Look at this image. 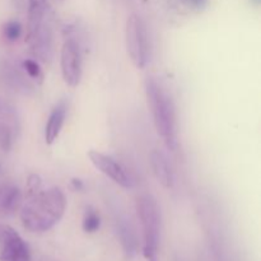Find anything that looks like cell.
<instances>
[{
  "label": "cell",
  "instance_id": "19",
  "mask_svg": "<svg viewBox=\"0 0 261 261\" xmlns=\"http://www.w3.org/2000/svg\"><path fill=\"white\" fill-rule=\"evenodd\" d=\"M3 173V167H2V165H0V175H2Z\"/></svg>",
  "mask_w": 261,
  "mask_h": 261
},
{
  "label": "cell",
  "instance_id": "10",
  "mask_svg": "<svg viewBox=\"0 0 261 261\" xmlns=\"http://www.w3.org/2000/svg\"><path fill=\"white\" fill-rule=\"evenodd\" d=\"M18 133V119L14 109L0 101V148L9 150Z\"/></svg>",
  "mask_w": 261,
  "mask_h": 261
},
{
  "label": "cell",
  "instance_id": "4",
  "mask_svg": "<svg viewBox=\"0 0 261 261\" xmlns=\"http://www.w3.org/2000/svg\"><path fill=\"white\" fill-rule=\"evenodd\" d=\"M125 42L130 60L135 68H145L149 60V40L144 22L135 13L130 14L126 19Z\"/></svg>",
  "mask_w": 261,
  "mask_h": 261
},
{
  "label": "cell",
  "instance_id": "12",
  "mask_svg": "<svg viewBox=\"0 0 261 261\" xmlns=\"http://www.w3.org/2000/svg\"><path fill=\"white\" fill-rule=\"evenodd\" d=\"M66 112H68V107H66V103L64 101L59 102L51 110L45 126V142L47 145L53 144L60 135L64 122H65Z\"/></svg>",
  "mask_w": 261,
  "mask_h": 261
},
{
  "label": "cell",
  "instance_id": "13",
  "mask_svg": "<svg viewBox=\"0 0 261 261\" xmlns=\"http://www.w3.org/2000/svg\"><path fill=\"white\" fill-rule=\"evenodd\" d=\"M115 223H116L117 234H119L120 241H121L122 247H124L125 254L127 256H133L135 251H137L138 242L132 223H130V221L126 218L125 214L119 213V212H117L116 217H115Z\"/></svg>",
  "mask_w": 261,
  "mask_h": 261
},
{
  "label": "cell",
  "instance_id": "3",
  "mask_svg": "<svg viewBox=\"0 0 261 261\" xmlns=\"http://www.w3.org/2000/svg\"><path fill=\"white\" fill-rule=\"evenodd\" d=\"M137 213L142 226L143 256L147 261H160L161 212L157 201L150 195H140L137 199Z\"/></svg>",
  "mask_w": 261,
  "mask_h": 261
},
{
  "label": "cell",
  "instance_id": "5",
  "mask_svg": "<svg viewBox=\"0 0 261 261\" xmlns=\"http://www.w3.org/2000/svg\"><path fill=\"white\" fill-rule=\"evenodd\" d=\"M61 47L60 66L64 82L69 87H76L82 79V48L78 37L69 31Z\"/></svg>",
  "mask_w": 261,
  "mask_h": 261
},
{
  "label": "cell",
  "instance_id": "1",
  "mask_svg": "<svg viewBox=\"0 0 261 261\" xmlns=\"http://www.w3.org/2000/svg\"><path fill=\"white\" fill-rule=\"evenodd\" d=\"M66 209V198L61 189H41L27 195L20 209V221L27 231L42 233L60 222Z\"/></svg>",
  "mask_w": 261,
  "mask_h": 261
},
{
  "label": "cell",
  "instance_id": "2",
  "mask_svg": "<svg viewBox=\"0 0 261 261\" xmlns=\"http://www.w3.org/2000/svg\"><path fill=\"white\" fill-rule=\"evenodd\" d=\"M145 96L158 135L168 149L175 150L177 147V121L170 93L157 79L148 76L145 81Z\"/></svg>",
  "mask_w": 261,
  "mask_h": 261
},
{
  "label": "cell",
  "instance_id": "14",
  "mask_svg": "<svg viewBox=\"0 0 261 261\" xmlns=\"http://www.w3.org/2000/svg\"><path fill=\"white\" fill-rule=\"evenodd\" d=\"M22 203V191L14 184L0 185V214L9 216L17 212Z\"/></svg>",
  "mask_w": 261,
  "mask_h": 261
},
{
  "label": "cell",
  "instance_id": "9",
  "mask_svg": "<svg viewBox=\"0 0 261 261\" xmlns=\"http://www.w3.org/2000/svg\"><path fill=\"white\" fill-rule=\"evenodd\" d=\"M2 82L13 92L30 96L35 92V82L25 74L22 65L14 63H5L2 66Z\"/></svg>",
  "mask_w": 261,
  "mask_h": 261
},
{
  "label": "cell",
  "instance_id": "18",
  "mask_svg": "<svg viewBox=\"0 0 261 261\" xmlns=\"http://www.w3.org/2000/svg\"><path fill=\"white\" fill-rule=\"evenodd\" d=\"M71 186H73L74 190H76V191L84 190L83 181L79 180V178H73V180H71Z\"/></svg>",
  "mask_w": 261,
  "mask_h": 261
},
{
  "label": "cell",
  "instance_id": "11",
  "mask_svg": "<svg viewBox=\"0 0 261 261\" xmlns=\"http://www.w3.org/2000/svg\"><path fill=\"white\" fill-rule=\"evenodd\" d=\"M150 167L158 182L166 189L173 188L175 184V173H173L172 166L170 161L166 157V154L161 150L154 149L149 155Z\"/></svg>",
  "mask_w": 261,
  "mask_h": 261
},
{
  "label": "cell",
  "instance_id": "15",
  "mask_svg": "<svg viewBox=\"0 0 261 261\" xmlns=\"http://www.w3.org/2000/svg\"><path fill=\"white\" fill-rule=\"evenodd\" d=\"M82 227H83V231L86 233H94L101 227V217L93 206H87L86 211H84Z\"/></svg>",
  "mask_w": 261,
  "mask_h": 261
},
{
  "label": "cell",
  "instance_id": "7",
  "mask_svg": "<svg viewBox=\"0 0 261 261\" xmlns=\"http://www.w3.org/2000/svg\"><path fill=\"white\" fill-rule=\"evenodd\" d=\"M88 158L92 165L106 175L107 177L111 178L114 182L125 189H132L134 185V180L132 177V173L127 171L122 163L112 158L111 155H107L105 153L98 152V150H89Z\"/></svg>",
  "mask_w": 261,
  "mask_h": 261
},
{
  "label": "cell",
  "instance_id": "17",
  "mask_svg": "<svg viewBox=\"0 0 261 261\" xmlns=\"http://www.w3.org/2000/svg\"><path fill=\"white\" fill-rule=\"evenodd\" d=\"M3 35L9 42H15L22 35V25L17 20H10L3 28Z\"/></svg>",
  "mask_w": 261,
  "mask_h": 261
},
{
  "label": "cell",
  "instance_id": "6",
  "mask_svg": "<svg viewBox=\"0 0 261 261\" xmlns=\"http://www.w3.org/2000/svg\"><path fill=\"white\" fill-rule=\"evenodd\" d=\"M0 261H31L27 242L13 227L0 223Z\"/></svg>",
  "mask_w": 261,
  "mask_h": 261
},
{
  "label": "cell",
  "instance_id": "8",
  "mask_svg": "<svg viewBox=\"0 0 261 261\" xmlns=\"http://www.w3.org/2000/svg\"><path fill=\"white\" fill-rule=\"evenodd\" d=\"M25 43L30 46L31 53L38 61L48 63L54 54V35L48 20L42 23L36 30L27 32Z\"/></svg>",
  "mask_w": 261,
  "mask_h": 261
},
{
  "label": "cell",
  "instance_id": "16",
  "mask_svg": "<svg viewBox=\"0 0 261 261\" xmlns=\"http://www.w3.org/2000/svg\"><path fill=\"white\" fill-rule=\"evenodd\" d=\"M20 65H22L25 74H27L35 83H37V82L41 83V82H42L43 73L38 61L33 60V59H24V60L20 61Z\"/></svg>",
  "mask_w": 261,
  "mask_h": 261
}]
</instances>
